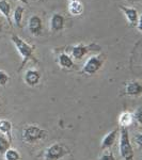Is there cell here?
Instances as JSON below:
<instances>
[{
    "instance_id": "6da1fadb",
    "label": "cell",
    "mask_w": 142,
    "mask_h": 160,
    "mask_svg": "<svg viewBox=\"0 0 142 160\" xmlns=\"http://www.w3.org/2000/svg\"><path fill=\"white\" fill-rule=\"evenodd\" d=\"M12 43L14 44V46L16 47L17 51L19 52L20 57H22V64H20V68L22 69L25 66V64L27 63L30 59H34L33 57V52H34V45H30L23 38H20L18 35H12L11 38Z\"/></svg>"
},
{
    "instance_id": "7a4b0ae2",
    "label": "cell",
    "mask_w": 142,
    "mask_h": 160,
    "mask_svg": "<svg viewBox=\"0 0 142 160\" xmlns=\"http://www.w3.org/2000/svg\"><path fill=\"white\" fill-rule=\"evenodd\" d=\"M120 144H119V149H120V155L123 160H134V148L131 145L129 131L128 128L121 127L120 130Z\"/></svg>"
},
{
    "instance_id": "3957f363",
    "label": "cell",
    "mask_w": 142,
    "mask_h": 160,
    "mask_svg": "<svg viewBox=\"0 0 142 160\" xmlns=\"http://www.w3.org/2000/svg\"><path fill=\"white\" fill-rule=\"evenodd\" d=\"M46 137V130L35 125H29L23 129L22 140L26 143H37Z\"/></svg>"
},
{
    "instance_id": "277c9868",
    "label": "cell",
    "mask_w": 142,
    "mask_h": 160,
    "mask_svg": "<svg viewBox=\"0 0 142 160\" xmlns=\"http://www.w3.org/2000/svg\"><path fill=\"white\" fill-rule=\"evenodd\" d=\"M69 153V149L65 145L60 143H55L50 145L49 148H46L45 154H44V159L45 160H59L63 158Z\"/></svg>"
},
{
    "instance_id": "5b68a950",
    "label": "cell",
    "mask_w": 142,
    "mask_h": 160,
    "mask_svg": "<svg viewBox=\"0 0 142 160\" xmlns=\"http://www.w3.org/2000/svg\"><path fill=\"white\" fill-rule=\"evenodd\" d=\"M104 64V59L102 56H92L88 59V61L86 62V64L84 65L82 68V73L88 75V76H91L94 75L95 73L99 71L100 68Z\"/></svg>"
},
{
    "instance_id": "8992f818",
    "label": "cell",
    "mask_w": 142,
    "mask_h": 160,
    "mask_svg": "<svg viewBox=\"0 0 142 160\" xmlns=\"http://www.w3.org/2000/svg\"><path fill=\"white\" fill-rule=\"evenodd\" d=\"M28 29L32 35H35V37L40 35L43 30V22L41 17H38V15L31 16L28 22Z\"/></svg>"
},
{
    "instance_id": "52a82bcc",
    "label": "cell",
    "mask_w": 142,
    "mask_h": 160,
    "mask_svg": "<svg viewBox=\"0 0 142 160\" xmlns=\"http://www.w3.org/2000/svg\"><path fill=\"white\" fill-rule=\"evenodd\" d=\"M120 9H121V11L124 13L126 19H127V22H129V25L131 27L137 26V24H138V19H139V15H138L137 10L134 9V8H127V7H124V6H121Z\"/></svg>"
},
{
    "instance_id": "ba28073f",
    "label": "cell",
    "mask_w": 142,
    "mask_h": 160,
    "mask_svg": "<svg viewBox=\"0 0 142 160\" xmlns=\"http://www.w3.org/2000/svg\"><path fill=\"white\" fill-rule=\"evenodd\" d=\"M41 74L37 69H28L25 74V82L30 87H34L40 82Z\"/></svg>"
},
{
    "instance_id": "9c48e42d",
    "label": "cell",
    "mask_w": 142,
    "mask_h": 160,
    "mask_svg": "<svg viewBox=\"0 0 142 160\" xmlns=\"http://www.w3.org/2000/svg\"><path fill=\"white\" fill-rule=\"evenodd\" d=\"M125 93L129 96H138L142 93V84L138 81H129L126 83Z\"/></svg>"
},
{
    "instance_id": "30bf717a",
    "label": "cell",
    "mask_w": 142,
    "mask_h": 160,
    "mask_svg": "<svg viewBox=\"0 0 142 160\" xmlns=\"http://www.w3.org/2000/svg\"><path fill=\"white\" fill-rule=\"evenodd\" d=\"M64 28V17L61 14H53L50 18V29L53 32H58Z\"/></svg>"
},
{
    "instance_id": "8fae6325",
    "label": "cell",
    "mask_w": 142,
    "mask_h": 160,
    "mask_svg": "<svg viewBox=\"0 0 142 160\" xmlns=\"http://www.w3.org/2000/svg\"><path fill=\"white\" fill-rule=\"evenodd\" d=\"M117 136H118L117 128L111 130L110 132H108L107 135L104 137V139H103V141H102V149H107V148H111L113 144H114Z\"/></svg>"
},
{
    "instance_id": "7c38bea8",
    "label": "cell",
    "mask_w": 142,
    "mask_h": 160,
    "mask_svg": "<svg viewBox=\"0 0 142 160\" xmlns=\"http://www.w3.org/2000/svg\"><path fill=\"white\" fill-rule=\"evenodd\" d=\"M68 12L71 13L73 16H79L84 13V6L79 0H74V1H69L68 3Z\"/></svg>"
},
{
    "instance_id": "4fadbf2b",
    "label": "cell",
    "mask_w": 142,
    "mask_h": 160,
    "mask_svg": "<svg viewBox=\"0 0 142 160\" xmlns=\"http://www.w3.org/2000/svg\"><path fill=\"white\" fill-rule=\"evenodd\" d=\"M0 133L4 135L10 142L12 141V123L8 120H0Z\"/></svg>"
},
{
    "instance_id": "5bb4252c",
    "label": "cell",
    "mask_w": 142,
    "mask_h": 160,
    "mask_svg": "<svg viewBox=\"0 0 142 160\" xmlns=\"http://www.w3.org/2000/svg\"><path fill=\"white\" fill-rule=\"evenodd\" d=\"M88 51H89V47L82 45V44H79V45L73 47V49H72V56L75 59H77V60H80V59H82L87 55Z\"/></svg>"
},
{
    "instance_id": "9a60e30c",
    "label": "cell",
    "mask_w": 142,
    "mask_h": 160,
    "mask_svg": "<svg viewBox=\"0 0 142 160\" xmlns=\"http://www.w3.org/2000/svg\"><path fill=\"white\" fill-rule=\"evenodd\" d=\"M134 115L130 112H123L121 113V115L119 117V124L121 127H126L130 126L134 122Z\"/></svg>"
},
{
    "instance_id": "2e32d148",
    "label": "cell",
    "mask_w": 142,
    "mask_h": 160,
    "mask_svg": "<svg viewBox=\"0 0 142 160\" xmlns=\"http://www.w3.org/2000/svg\"><path fill=\"white\" fill-rule=\"evenodd\" d=\"M58 63L62 68L71 69V68H73V66H74V62L72 60V58L68 55H66V53H61V55L59 56Z\"/></svg>"
},
{
    "instance_id": "e0dca14e",
    "label": "cell",
    "mask_w": 142,
    "mask_h": 160,
    "mask_svg": "<svg viewBox=\"0 0 142 160\" xmlns=\"http://www.w3.org/2000/svg\"><path fill=\"white\" fill-rule=\"evenodd\" d=\"M24 12H25V8L22 6H17L14 11L13 18H14L15 24H16V26H18V27H22V19H23V14H24Z\"/></svg>"
},
{
    "instance_id": "ac0fdd59",
    "label": "cell",
    "mask_w": 142,
    "mask_h": 160,
    "mask_svg": "<svg viewBox=\"0 0 142 160\" xmlns=\"http://www.w3.org/2000/svg\"><path fill=\"white\" fill-rule=\"evenodd\" d=\"M10 140L7 138L4 135L0 133V155H4V153L8 151L10 148Z\"/></svg>"
},
{
    "instance_id": "d6986e66",
    "label": "cell",
    "mask_w": 142,
    "mask_h": 160,
    "mask_svg": "<svg viewBox=\"0 0 142 160\" xmlns=\"http://www.w3.org/2000/svg\"><path fill=\"white\" fill-rule=\"evenodd\" d=\"M4 160H20V154L15 148H9L3 155Z\"/></svg>"
},
{
    "instance_id": "ffe728a7",
    "label": "cell",
    "mask_w": 142,
    "mask_h": 160,
    "mask_svg": "<svg viewBox=\"0 0 142 160\" xmlns=\"http://www.w3.org/2000/svg\"><path fill=\"white\" fill-rule=\"evenodd\" d=\"M0 12L6 18L9 19L10 13H11V6L7 0H0Z\"/></svg>"
},
{
    "instance_id": "44dd1931",
    "label": "cell",
    "mask_w": 142,
    "mask_h": 160,
    "mask_svg": "<svg viewBox=\"0 0 142 160\" xmlns=\"http://www.w3.org/2000/svg\"><path fill=\"white\" fill-rule=\"evenodd\" d=\"M9 80H10V76H9V75H8L6 72L0 71V86L4 87L8 83V82H9Z\"/></svg>"
},
{
    "instance_id": "7402d4cb",
    "label": "cell",
    "mask_w": 142,
    "mask_h": 160,
    "mask_svg": "<svg viewBox=\"0 0 142 160\" xmlns=\"http://www.w3.org/2000/svg\"><path fill=\"white\" fill-rule=\"evenodd\" d=\"M100 160H115V157H114V155L112 153H110V152H105V153L102 155V157H100Z\"/></svg>"
},
{
    "instance_id": "603a6c76",
    "label": "cell",
    "mask_w": 142,
    "mask_h": 160,
    "mask_svg": "<svg viewBox=\"0 0 142 160\" xmlns=\"http://www.w3.org/2000/svg\"><path fill=\"white\" fill-rule=\"evenodd\" d=\"M134 118H135V120L140 124V125H142V108H139V109L136 111Z\"/></svg>"
},
{
    "instance_id": "cb8c5ba5",
    "label": "cell",
    "mask_w": 142,
    "mask_h": 160,
    "mask_svg": "<svg viewBox=\"0 0 142 160\" xmlns=\"http://www.w3.org/2000/svg\"><path fill=\"white\" fill-rule=\"evenodd\" d=\"M135 141H136L137 145L142 148V133H138V135L135 137Z\"/></svg>"
},
{
    "instance_id": "d4e9b609",
    "label": "cell",
    "mask_w": 142,
    "mask_h": 160,
    "mask_svg": "<svg viewBox=\"0 0 142 160\" xmlns=\"http://www.w3.org/2000/svg\"><path fill=\"white\" fill-rule=\"evenodd\" d=\"M137 28H138V30L140 31V32H142V12H141V14H140V17H139V19H138Z\"/></svg>"
},
{
    "instance_id": "484cf974",
    "label": "cell",
    "mask_w": 142,
    "mask_h": 160,
    "mask_svg": "<svg viewBox=\"0 0 142 160\" xmlns=\"http://www.w3.org/2000/svg\"><path fill=\"white\" fill-rule=\"evenodd\" d=\"M19 1L24 2V3H25V4H27V3H28V0H19Z\"/></svg>"
},
{
    "instance_id": "4316f807",
    "label": "cell",
    "mask_w": 142,
    "mask_h": 160,
    "mask_svg": "<svg viewBox=\"0 0 142 160\" xmlns=\"http://www.w3.org/2000/svg\"><path fill=\"white\" fill-rule=\"evenodd\" d=\"M2 30V22H1V19H0V31Z\"/></svg>"
},
{
    "instance_id": "83f0119b",
    "label": "cell",
    "mask_w": 142,
    "mask_h": 160,
    "mask_svg": "<svg viewBox=\"0 0 142 160\" xmlns=\"http://www.w3.org/2000/svg\"><path fill=\"white\" fill-rule=\"evenodd\" d=\"M0 111H1V100H0Z\"/></svg>"
},
{
    "instance_id": "f1b7e54d",
    "label": "cell",
    "mask_w": 142,
    "mask_h": 160,
    "mask_svg": "<svg viewBox=\"0 0 142 160\" xmlns=\"http://www.w3.org/2000/svg\"><path fill=\"white\" fill-rule=\"evenodd\" d=\"M69 1H74V0H69Z\"/></svg>"
}]
</instances>
